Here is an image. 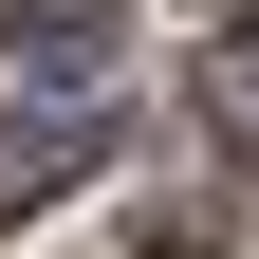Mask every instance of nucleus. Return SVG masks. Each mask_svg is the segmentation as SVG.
<instances>
[{
	"label": "nucleus",
	"instance_id": "obj_2",
	"mask_svg": "<svg viewBox=\"0 0 259 259\" xmlns=\"http://www.w3.org/2000/svg\"><path fill=\"white\" fill-rule=\"evenodd\" d=\"M111 167V111H0V222H37L56 185Z\"/></svg>",
	"mask_w": 259,
	"mask_h": 259
},
{
	"label": "nucleus",
	"instance_id": "obj_3",
	"mask_svg": "<svg viewBox=\"0 0 259 259\" xmlns=\"http://www.w3.org/2000/svg\"><path fill=\"white\" fill-rule=\"evenodd\" d=\"M204 130L259 167V19H222V37H204Z\"/></svg>",
	"mask_w": 259,
	"mask_h": 259
},
{
	"label": "nucleus",
	"instance_id": "obj_1",
	"mask_svg": "<svg viewBox=\"0 0 259 259\" xmlns=\"http://www.w3.org/2000/svg\"><path fill=\"white\" fill-rule=\"evenodd\" d=\"M0 111H111V0H56L0 37Z\"/></svg>",
	"mask_w": 259,
	"mask_h": 259
},
{
	"label": "nucleus",
	"instance_id": "obj_4",
	"mask_svg": "<svg viewBox=\"0 0 259 259\" xmlns=\"http://www.w3.org/2000/svg\"><path fill=\"white\" fill-rule=\"evenodd\" d=\"M19 19H56V0H0V37H19Z\"/></svg>",
	"mask_w": 259,
	"mask_h": 259
}]
</instances>
